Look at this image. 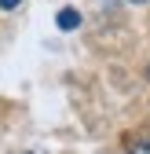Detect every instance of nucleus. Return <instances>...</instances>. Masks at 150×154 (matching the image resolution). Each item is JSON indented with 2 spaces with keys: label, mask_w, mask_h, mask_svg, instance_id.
<instances>
[{
  "label": "nucleus",
  "mask_w": 150,
  "mask_h": 154,
  "mask_svg": "<svg viewBox=\"0 0 150 154\" xmlns=\"http://www.w3.org/2000/svg\"><path fill=\"white\" fill-rule=\"evenodd\" d=\"M146 77H150V66H146Z\"/></svg>",
  "instance_id": "nucleus-5"
},
{
  "label": "nucleus",
  "mask_w": 150,
  "mask_h": 154,
  "mask_svg": "<svg viewBox=\"0 0 150 154\" xmlns=\"http://www.w3.org/2000/svg\"><path fill=\"white\" fill-rule=\"evenodd\" d=\"M55 22H59V29H77V26H81V15L73 11V8H62Z\"/></svg>",
  "instance_id": "nucleus-1"
},
{
  "label": "nucleus",
  "mask_w": 150,
  "mask_h": 154,
  "mask_svg": "<svg viewBox=\"0 0 150 154\" xmlns=\"http://www.w3.org/2000/svg\"><path fill=\"white\" fill-rule=\"evenodd\" d=\"M128 154H150V132H139V136L128 143Z\"/></svg>",
  "instance_id": "nucleus-2"
},
{
  "label": "nucleus",
  "mask_w": 150,
  "mask_h": 154,
  "mask_svg": "<svg viewBox=\"0 0 150 154\" xmlns=\"http://www.w3.org/2000/svg\"><path fill=\"white\" fill-rule=\"evenodd\" d=\"M128 4H146V0H128Z\"/></svg>",
  "instance_id": "nucleus-4"
},
{
  "label": "nucleus",
  "mask_w": 150,
  "mask_h": 154,
  "mask_svg": "<svg viewBox=\"0 0 150 154\" xmlns=\"http://www.w3.org/2000/svg\"><path fill=\"white\" fill-rule=\"evenodd\" d=\"M18 4H22V0H0V8H4V11H15Z\"/></svg>",
  "instance_id": "nucleus-3"
}]
</instances>
